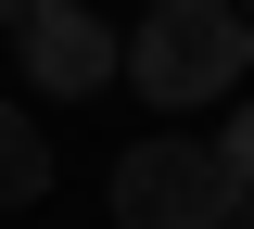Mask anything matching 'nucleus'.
I'll list each match as a JSON object with an SVG mask.
<instances>
[{
  "label": "nucleus",
  "mask_w": 254,
  "mask_h": 229,
  "mask_svg": "<svg viewBox=\"0 0 254 229\" xmlns=\"http://www.w3.org/2000/svg\"><path fill=\"white\" fill-rule=\"evenodd\" d=\"M115 229H242V165L216 140H127L115 153Z\"/></svg>",
  "instance_id": "f257e3e1"
},
{
  "label": "nucleus",
  "mask_w": 254,
  "mask_h": 229,
  "mask_svg": "<svg viewBox=\"0 0 254 229\" xmlns=\"http://www.w3.org/2000/svg\"><path fill=\"white\" fill-rule=\"evenodd\" d=\"M254 64V13L242 0H153L127 38V76L153 102H229V76Z\"/></svg>",
  "instance_id": "f03ea898"
},
{
  "label": "nucleus",
  "mask_w": 254,
  "mask_h": 229,
  "mask_svg": "<svg viewBox=\"0 0 254 229\" xmlns=\"http://www.w3.org/2000/svg\"><path fill=\"white\" fill-rule=\"evenodd\" d=\"M115 64H127V51H115V26H102L89 0H51V13L26 26V89L38 102H89Z\"/></svg>",
  "instance_id": "7ed1b4c3"
},
{
  "label": "nucleus",
  "mask_w": 254,
  "mask_h": 229,
  "mask_svg": "<svg viewBox=\"0 0 254 229\" xmlns=\"http://www.w3.org/2000/svg\"><path fill=\"white\" fill-rule=\"evenodd\" d=\"M38 191H51V140L26 102H0V204H38Z\"/></svg>",
  "instance_id": "20e7f679"
},
{
  "label": "nucleus",
  "mask_w": 254,
  "mask_h": 229,
  "mask_svg": "<svg viewBox=\"0 0 254 229\" xmlns=\"http://www.w3.org/2000/svg\"><path fill=\"white\" fill-rule=\"evenodd\" d=\"M216 153L242 165V191H254V102H229V128H216Z\"/></svg>",
  "instance_id": "39448f33"
},
{
  "label": "nucleus",
  "mask_w": 254,
  "mask_h": 229,
  "mask_svg": "<svg viewBox=\"0 0 254 229\" xmlns=\"http://www.w3.org/2000/svg\"><path fill=\"white\" fill-rule=\"evenodd\" d=\"M38 13H51V0H0V26H13V38H26V26H38Z\"/></svg>",
  "instance_id": "423d86ee"
},
{
  "label": "nucleus",
  "mask_w": 254,
  "mask_h": 229,
  "mask_svg": "<svg viewBox=\"0 0 254 229\" xmlns=\"http://www.w3.org/2000/svg\"><path fill=\"white\" fill-rule=\"evenodd\" d=\"M242 229H254V191H242Z\"/></svg>",
  "instance_id": "0eeeda50"
}]
</instances>
